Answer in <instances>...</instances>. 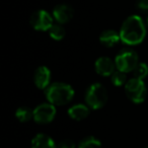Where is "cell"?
I'll return each instance as SVG.
<instances>
[{"instance_id": "cell-15", "label": "cell", "mask_w": 148, "mask_h": 148, "mask_svg": "<svg viewBox=\"0 0 148 148\" xmlns=\"http://www.w3.org/2000/svg\"><path fill=\"white\" fill-rule=\"evenodd\" d=\"M77 148H101V143L97 138L88 136L79 142Z\"/></svg>"}, {"instance_id": "cell-6", "label": "cell", "mask_w": 148, "mask_h": 148, "mask_svg": "<svg viewBox=\"0 0 148 148\" xmlns=\"http://www.w3.org/2000/svg\"><path fill=\"white\" fill-rule=\"evenodd\" d=\"M54 17L48 11L41 9L34 12L29 19L32 27L37 31H49L54 25Z\"/></svg>"}, {"instance_id": "cell-11", "label": "cell", "mask_w": 148, "mask_h": 148, "mask_svg": "<svg viewBox=\"0 0 148 148\" xmlns=\"http://www.w3.org/2000/svg\"><path fill=\"white\" fill-rule=\"evenodd\" d=\"M68 115L71 119L75 121H81L89 115V107L83 103H77L69 108L68 110Z\"/></svg>"}, {"instance_id": "cell-21", "label": "cell", "mask_w": 148, "mask_h": 148, "mask_svg": "<svg viewBox=\"0 0 148 148\" xmlns=\"http://www.w3.org/2000/svg\"><path fill=\"white\" fill-rule=\"evenodd\" d=\"M144 148H148V146H146V147H144Z\"/></svg>"}, {"instance_id": "cell-7", "label": "cell", "mask_w": 148, "mask_h": 148, "mask_svg": "<svg viewBox=\"0 0 148 148\" xmlns=\"http://www.w3.org/2000/svg\"><path fill=\"white\" fill-rule=\"evenodd\" d=\"M56 116V108L50 103L39 105L34 110V118L38 124H49L54 120Z\"/></svg>"}, {"instance_id": "cell-3", "label": "cell", "mask_w": 148, "mask_h": 148, "mask_svg": "<svg viewBox=\"0 0 148 148\" xmlns=\"http://www.w3.org/2000/svg\"><path fill=\"white\" fill-rule=\"evenodd\" d=\"M108 91L101 83H93L85 92V103L90 109L99 110L107 103Z\"/></svg>"}, {"instance_id": "cell-18", "label": "cell", "mask_w": 148, "mask_h": 148, "mask_svg": "<svg viewBox=\"0 0 148 148\" xmlns=\"http://www.w3.org/2000/svg\"><path fill=\"white\" fill-rule=\"evenodd\" d=\"M134 77L143 80L148 75V65L146 63H139L133 71Z\"/></svg>"}, {"instance_id": "cell-13", "label": "cell", "mask_w": 148, "mask_h": 148, "mask_svg": "<svg viewBox=\"0 0 148 148\" xmlns=\"http://www.w3.org/2000/svg\"><path fill=\"white\" fill-rule=\"evenodd\" d=\"M32 148H57V146L50 136L38 134L32 140Z\"/></svg>"}, {"instance_id": "cell-5", "label": "cell", "mask_w": 148, "mask_h": 148, "mask_svg": "<svg viewBox=\"0 0 148 148\" xmlns=\"http://www.w3.org/2000/svg\"><path fill=\"white\" fill-rule=\"evenodd\" d=\"M125 92L131 101L135 103H141L146 99L147 88L143 80L133 77L125 84Z\"/></svg>"}, {"instance_id": "cell-1", "label": "cell", "mask_w": 148, "mask_h": 148, "mask_svg": "<svg viewBox=\"0 0 148 148\" xmlns=\"http://www.w3.org/2000/svg\"><path fill=\"white\" fill-rule=\"evenodd\" d=\"M145 36V23L139 15H131L126 18L120 29L121 41L129 46H136L142 43Z\"/></svg>"}, {"instance_id": "cell-8", "label": "cell", "mask_w": 148, "mask_h": 148, "mask_svg": "<svg viewBox=\"0 0 148 148\" xmlns=\"http://www.w3.org/2000/svg\"><path fill=\"white\" fill-rule=\"evenodd\" d=\"M95 71L101 76H112L117 67H116L115 61H113L111 58L101 57L95 61Z\"/></svg>"}, {"instance_id": "cell-22", "label": "cell", "mask_w": 148, "mask_h": 148, "mask_svg": "<svg viewBox=\"0 0 148 148\" xmlns=\"http://www.w3.org/2000/svg\"><path fill=\"white\" fill-rule=\"evenodd\" d=\"M147 25H148V19H147Z\"/></svg>"}, {"instance_id": "cell-16", "label": "cell", "mask_w": 148, "mask_h": 148, "mask_svg": "<svg viewBox=\"0 0 148 148\" xmlns=\"http://www.w3.org/2000/svg\"><path fill=\"white\" fill-rule=\"evenodd\" d=\"M49 34H50V37L53 40H55V41H61L65 37V29L60 23L53 25L51 29H49Z\"/></svg>"}, {"instance_id": "cell-14", "label": "cell", "mask_w": 148, "mask_h": 148, "mask_svg": "<svg viewBox=\"0 0 148 148\" xmlns=\"http://www.w3.org/2000/svg\"><path fill=\"white\" fill-rule=\"evenodd\" d=\"M15 117L19 122H29L32 118H34V111H32L29 107H21L15 112Z\"/></svg>"}, {"instance_id": "cell-19", "label": "cell", "mask_w": 148, "mask_h": 148, "mask_svg": "<svg viewBox=\"0 0 148 148\" xmlns=\"http://www.w3.org/2000/svg\"><path fill=\"white\" fill-rule=\"evenodd\" d=\"M136 7L143 12H148V0H137Z\"/></svg>"}, {"instance_id": "cell-17", "label": "cell", "mask_w": 148, "mask_h": 148, "mask_svg": "<svg viewBox=\"0 0 148 148\" xmlns=\"http://www.w3.org/2000/svg\"><path fill=\"white\" fill-rule=\"evenodd\" d=\"M112 82L116 86H122V85L127 83V75L125 72H122L120 70H116L112 75Z\"/></svg>"}, {"instance_id": "cell-10", "label": "cell", "mask_w": 148, "mask_h": 148, "mask_svg": "<svg viewBox=\"0 0 148 148\" xmlns=\"http://www.w3.org/2000/svg\"><path fill=\"white\" fill-rule=\"evenodd\" d=\"M74 10L68 4H59L54 8L53 17L58 23L63 25L70 21L73 17Z\"/></svg>"}, {"instance_id": "cell-2", "label": "cell", "mask_w": 148, "mask_h": 148, "mask_svg": "<svg viewBox=\"0 0 148 148\" xmlns=\"http://www.w3.org/2000/svg\"><path fill=\"white\" fill-rule=\"evenodd\" d=\"M46 97L48 101L54 106L67 105L73 99L74 89L67 83H52L46 89Z\"/></svg>"}, {"instance_id": "cell-20", "label": "cell", "mask_w": 148, "mask_h": 148, "mask_svg": "<svg viewBox=\"0 0 148 148\" xmlns=\"http://www.w3.org/2000/svg\"><path fill=\"white\" fill-rule=\"evenodd\" d=\"M57 148H75V144L70 139L62 140L57 145Z\"/></svg>"}, {"instance_id": "cell-12", "label": "cell", "mask_w": 148, "mask_h": 148, "mask_svg": "<svg viewBox=\"0 0 148 148\" xmlns=\"http://www.w3.org/2000/svg\"><path fill=\"white\" fill-rule=\"evenodd\" d=\"M121 41V37H120V33L114 31V29H107L103 31L99 36V42L101 45L105 47H113L116 46L119 42Z\"/></svg>"}, {"instance_id": "cell-4", "label": "cell", "mask_w": 148, "mask_h": 148, "mask_svg": "<svg viewBox=\"0 0 148 148\" xmlns=\"http://www.w3.org/2000/svg\"><path fill=\"white\" fill-rule=\"evenodd\" d=\"M115 64L117 70L122 72H133L139 64L138 54L132 49H124L116 56Z\"/></svg>"}, {"instance_id": "cell-9", "label": "cell", "mask_w": 148, "mask_h": 148, "mask_svg": "<svg viewBox=\"0 0 148 148\" xmlns=\"http://www.w3.org/2000/svg\"><path fill=\"white\" fill-rule=\"evenodd\" d=\"M51 81V71L46 66H40L34 74V82L40 89H47Z\"/></svg>"}]
</instances>
